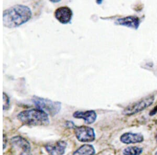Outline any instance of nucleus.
Instances as JSON below:
<instances>
[{"label":"nucleus","mask_w":157,"mask_h":155,"mask_svg":"<svg viewBox=\"0 0 157 155\" xmlns=\"http://www.w3.org/2000/svg\"><path fill=\"white\" fill-rule=\"evenodd\" d=\"M67 146L66 142L59 141L53 144H47L45 147L50 155H63L65 153Z\"/></svg>","instance_id":"obj_7"},{"label":"nucleus","mask_w":157,"mask_h":155,"mask_svg":"<svg viewBox=\"0 0 157 155\" xmlns=\"http://www.w3.org/2000/svg\"><path fill=\"white\" fill-rule=\"evenodd\" d=\"M121 141L127 144L141 143L144 141V136L141 134L127 133L121 136Z\"/></svg>","instance_id":"obj_10"},{"label":"nucleus","mask_w":157,"mask_h":155,"mask_svg":"<svg viewBox=\"0 0 157 155\" xmlns=\"http://www.w3.org/2000/svg\"><path fill=\"white\" fill-rule=\"evenodd\" d=\"M74 132L77 139L81 142L89 143L94 141V131L91 127L80 126L75 127Z\"/></svg>","instance_id":"obj_5"},{"label":"nucleus","mask_w":157,"mask_h":155,"mask_svg":"<svg viewBox=\"0 0 157 155\" xmlns=\"http://www.w3.org/2000/svg\"><path fill=\"white\" fill-rule=\"evenodd\" d=\"M11 143L13 146L21 148L23 150V152H30L31 147L30 144L23 137L19 136L13 137L11 139Z\"/></svg>","instance_id":"obj_11"},{"label":"nucleus","mask_w":157,"mask_h":155,"mask_svg":"<svg viewBox=\"0 0 157 155\" xmlns=\"http://www.w3.org/2000/svg\"><path fill=\"white\" fill-rule=\"evenodd\" d=\"M73 116L76 119H82L84 120L86 124H90L94 123L97 119V113L93 110L83 111H75L73 114Z\"/></svg>","instance_id":"obj_8"},{"label":"nucleus","mask_w":157,"mask_h":155,"mask_svg":"<svg viewBox=\"0 0 157 155\" xmlns=\"http://www.w3.org/2000/svg\"><path fill=\"white\" fill-rule=\"evenodd\" d=\"M95 153L94 148L91 145L85 144L81 146L75 151L73 155H94Z\"/></svg>","instance_id":"obj_12"},{"label":"nucleus","mask_w":157,"mask_h":155,"mask_svg":"<svg viewBox=\"0 0 157 155\" xmlns=\"http://www.w3.org/2000/svg\"><path fill=\"white\" fill-rule=\"evenodd\" d=\"M51 2H53V3H57V2H59L60 1H59V0H57V1H55V0H52V1H50Z\"/></svg>","instance_id":"obj_18"},{"label":"nucleus","mask_w":157,"mask_h":155,"mask_svg":"<svg viewBox=\"0 0 157 155\" xmlns=\"http://www.w3.org/2000/svg\"><path fill=\"white\" fill-rule=\"evenodd\" d=\"M32 17L30 8L22 4H16L3 12V25L13 28L27 23Z\"/></svg>","instance_id":"obj_1"},{"label":"nucleus","mask_w":157,"mask_h":155,"mask_svg":"<svg viewBox=\"0 0 157 155\" xmlns=\"http://www.w3.org/2000/svg\"><path fill=\"white\" fill-rule=\"evenodd\" d=\"M55 17L63 24L70 23L73 16V12L68 6H61L56 9L54 13Z\"/></svg>","instance_id":"obj_6"},{"label":"nucleus","mask_w":157,"mask_h":155,"mask_svg":"<svg viewBox=\"0 0 157 155\" xmlns=\"http://www.w3.org/2000/svg\"><path fill=\"white\" fill-rule=\"evenodd\" d=\"M156 139H157V136H156Z\"/></svg>","instance_id":"obj_20"},{"label":"nucleus","mask_w":157,"mask_h":155,"mask_svg":"<svg viewBox=\"0 0 157 155\" xmlns=\"http://www.w3.org/2000/svg\"><path fill=\"white\" fill-rule=\"evenodd\" d=\"M66 125L68 127H69V128H73V127H75L74 123L71 121L67 122Z\"/></svg>","instance_id":"obj_15"},{"label":"nucleus","mask_w":157,"mask_h":155,"mask_svg":"<svg viewBox=\"0 0 157 155\" xmlns=\"http://www.w3.org/2000/svg\"><path fill=\"white\" fill-rule=\"evenodd\" d=\"M3 110H6L9 108L10 98L7 94L5 93H3Z\"/></svg>","instance_id":"obj_14"},{"label":"nucleus","mask_w":157,"mask_h":155,"mask_svg":"<svg viewBox=\"0 0 157 155\" xmlns=\"http://www.w3.org/2000/svg\"><path fill=\"white\" fill-rule=\"evenodd\" d=\"M21 155H32L30 152H23Z\"/></svg>","instance_id":"obj_17"},{"label":"nucleus","mask_w":157,"mask_h":155,"mask_svg":"<svg viewBox=\"0 0 157 155\" xmlns=\"http://www.w3.org/2000/svg\"><path fill=\"white\" fill-rule=\"evenodd\" d=\"M97 3H98L99 4H100L102 3V1H97Z\"/></svg>","instance_id":"obj_19"},{"label":"nucleus","mask_w":157,"mask_h":155,"mask_svg":"<svg viewBox=\"0 0 157 155\" xmlns=\"http://www.w3.org/2000/svg\"><path fill=\"white\" fill-rule=\"evenodd\" d=\"M17 119L23 124L29 126H47L50 122L48 115L38 109L23 111L17 115Z\"/></svg>","instance_id":"obj_2"},{"label":"nucleus","mask_w":157,"mask_h":155,"mask_svg":"<svg viewBox=\"0 0 157 155\" xmlns=\"http://www.w3.org/2000/svg\"></svg>","instance_id":"obj_21"},{"label":"nucleus","mask_w":157,"mask_h":155,"mask_svg":"<svg viewBox=\"0 0 157 155\" xmlns=\"http://www.w3.org/2000/svg\"><path fill=\"white\" fill-rule=\"evenodd\" d=\"M7 143V141H6V138H5V135H3V149H5L6 147V144Z\"/></svg>","instance_id":"obj_16"},{"label":"nucleus","mask_w":157,"mask_h":155,"mask_svg":"<svg viewBox=\"0 0 157 155\" xmlns=\"http://www.w3.org/2000/svg\"><path fill=\"white\" fill-rule=\"evenodd\" d=\"M117 25L137 29L140 25V20L136 16H128L124 18H118L116 21Z\"/></svg>","instance_id":"obj_9"},{"label":"nucleus","mask_w":157,"mask_h":155,"mask_svg":"<svg viewBox=\"0 0 157 155\" xmlns=\"http://www.w3.org/2000/svg\"><path fill=\"white\" fill-rule=\"evenodd\" d=\"M143 152L142 149L138 147H129L124 150V155H139Z\"/></svg>","instance_id":"obj_13"},{"label":"nucleus","mask_w":157,"mask_h":155,"mask_svg":"<svg viewBox=\"0 0 157 155\" xmlns=\"http://www.w3.org/2000/svg\"><path fill=\"white\" fill-rule=\"evenodd\" d=\"M32 101L37 109L44 111L52 116L57 114L61 108L60 102L54 101L48 99L36 96L33 97Z\"/></svg>","instance_id":"obj_3"},{"label":"nucleus","mask_w":157,"mask_h":155,"mask_svg":"<svg viewBox=\"0 0 157 155\" xmlns=\"http://www.w3.org/2000/svg\"><path fill=\"white\" fill-rule=\"evenodd\" d=\"M154 96L145 97L142 100L129 105L124 110L123 113L126 116H131L137 113L151 105L154 102Z\"/></svg>","instance_id":"obj_4"}]
</instances>
